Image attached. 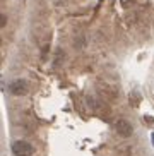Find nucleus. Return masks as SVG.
<instances>
[{
    "label": "nucleus",
    "mask_w": 154,
    "mask_h": 156,
    "mask_svg": "<svg viewBox=\"0 0 154 156\" xmlns=\"http://www.w3.org/2000/svg\"><path fill=\"white\" fill-rule=\"evenodd\" d=\"M10 149H12L14 156H31L34 153V147L27 141H14Z\"/></svg>",
    "instance_id": "f257e3e1"
},
{
    "label": "nucleus",
    "mask_w": 154,
    "mask_h": 156,
    "mask_svg": "<svg viewBox=\"0 0 154 156\" xmlns=\"http://www.w3.org/2000/svg\"><path fill=\"white\" fill-rule=\"evenodd\" d=\"M9 91L12 94H16V96H24L29 91V84H27L26 79H16V81H12L9 84Z\"/></svg>",
    "instance_id": "f03ea898"
},
{
    "label": "nucleus",
    "mask_w": 154,
    "mask_h": 156,
    "mask_svg": "<svg viewBox=\"0 0 154 156\" xmlns=\"http://www.w3.org/2000/svg\"><path fill=\"white\" fill-rule=\"evenodd\" d=\"M117 132L122 136V137H128L132 136V125L128 124L127 120H118L117 122Z\"/></svg>",
    "instance_id": "7ed1b4c3"
},
{
    "label": "nucleus",
    "mask_w": 154,
    "mask_h": 156,
    "mask_svg": "<svg viewBox=\"0 0 154 156\" xmlns=\"http://www.w3.org/2000/svg\"><path fill=\"white\" fill-rule=\"evenodd\" d=\"M0 23H2V26H5V23H7V17H5V16H2V21H0Z\"/></svg>",
    "instance_id": "20e7f679"
},
{
    "label": "nucleus",
    "mask_w": 154,
    "mask_h": 156,
    "mask_svg": "<svg viewBox=\"0 0 154 156\" xmlns=\"http://www.w3.org/2000/svg\"><path fill=\"white\" fill-rule=\"evenodd\" d=\"M151 141H152V144H154V132L151 134Z\"/></svg>",
    "instance_id": "39448f33"
}]
</instances>
